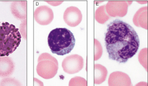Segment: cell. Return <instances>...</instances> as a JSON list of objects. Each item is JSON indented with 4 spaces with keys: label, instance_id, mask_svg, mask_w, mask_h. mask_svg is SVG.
<instances>
[{
    "label": "cell",
    "instance_id": "17",
    "mask_svg": "<svg viewBox=\"0 0 148 86\" xmlns=\"http://www.w3.org/2000/svg\"><path fill=\"white\" fill-rule=\"evenodd\" d=\"M147 48L142 50L140 52L139 55L138 56L139 61L141 65L145 68L147 71Z\"/></svg>",
    "mask_w": 148,
    "mask_h": 86
},
{
    "label": "cell",
    "instance_id": "5",
    "mask_svg": "<svg viewBox=\"0 0 148 86\" xmlns=\"http://www.w3.org/2000/svg\"><path fill=\"white\" fill-rule=\"evenodd\" d=\"M62 67L64 72L69 74L79 72L84 67V59L81 56L73 54L66 57L63 61Z\"/></svg>",
    "mask_w": 148,
    "mask_h": 86
},
{
    "label": "cell",
    "instance_id": "11",
    "mask_svg": "<svg viewBox=\"0 0 148 86\" xmlns=\"http://www.w3.org/2000/svg\"><path fill=\"white\" fill-rule=\"evenodd\" d=\"M14 63L9 56H0V77L10 76L14 70Z\"/></svg>",
    "mask_w": 148,
    "mask_h": 86
},
{
    "label": "cell",
    "instance_id": "8",
    "mask_svg": "<svg viewBox=\"0 0 148 86\" xmlns=\"http://www.w3.org/2000/svg\"><path fill=\"white\" fill-rule=\"evenodd\" d=\"M83 15L81 10L76 7L67 8L64 12L63 19L68 25L71 27H76L81 23Z\"/></svg>",
    "mask_w": 148,
    "mask_h": 86
},
{
    "label": "cell",
    "instance_id": "2",
    "mask_svg": "<svg viewBox=\"0 0 148 86\" xmlns=\"http://www.w3.org/2000/svg\"><path fill=\"white\" fill-rule=\"evenodd\" d=\"M47 41L51 52L58 56L70 53L74 49L76 43L72 32L66 28H56L51 31Z\"/></svg>",
    "mask_w": 148,
    "mask_h": 86
},
{
    "label": "cell",
    "instance_id": "10",
    "mask_svg": "<svg viewBox=\"0 0 148 86\" xmlns=\"http://www.w3.org/2000/svg\"><path fill=\"white\" fill-rule=\"evenodd\" d=\"M10 10L14 17L18 20L26 19L27 4L26 1H14L10 6Z\"/></svg>",
    "mask_w": 148,
    "mask_h": 86
},
{
    "label": "cell",
    "instance_id": "9",
    "mask_svg": "<svg viewBox=\"0 0 148 86\" xmlns=\"http://www.w3.org/2000/svg\"><path fill=\"white\" fill-rule=\"evenodd\" d=\"M110 86H132L131 80L128 75L121 71L111 73L108 80Z\"/></svg>",
    "mask_w": 148,
    "mask_h": 86
},
{
    "label": "cell",
    "instance_id": "3",
    "mask_svg": "<svg viewBox=\"0 0 148 86\" xmlns=\"http://www.w3.org/2000/svg\"><path fill=\"white\" fill-rule=\"evenodd\" d=\"M21 39L20 32L15 26L0 22V56L13 53L20 45Z\"/></svg>",
    "mask_w": 148,
    "mask_h": 86
},
{
    "label": "cell",
    "instance_id": "13",
    "mask_svg": "<svg viewBox=\"0 0 148 86\" xmlns=\"http://www.w3.org/2000/svg\"><path fill=\"white\" fill-rule=\"evenodd\" d=\"M94 83L95 84H100L106 80L108 74L106 68L101 64H94Z\"/></svg>",
    "mask_w": 148,
    "mask_h": 86
},
{
    "label": "cell",
    "instance_id": "14",
    "mask_svg": "<svg viewBox=\"0 0 148 86\" xmlns=\"http://www.w3.org/2000/svg\"><path fill=\"white\" fill-rule=\"evenodd\" d=\"M95 19L98 23L104 24L109 20L110 16L107 14L106 5L102 6L96 10L95 14Z\"/></svg>",
    "mask_w": 148,
    "mask_h": 86
},
{
    "label": "cell",
    "instance_id": "16",
    "mask_svg": "<svg viewBox=\"0 0 148 86\" xmlns=\"http://www.w3.org/2000/svg\"><path fill=\"white\" fill-rule=\"evenodd\" d=\"M88 85L87 81L84 78L81 77H75L73 78L69 82V86H86Z\"/></svg>",
    "mask_w": 148,
    "mask_h": 86
},
{
    "label": "cell",
    "instance_id": "7",
    "mask_svg": "<svg viewBox=\"0 0 148 86\" xmlns=\"http://www.w3.org/2000/svg\"><path fill=\"white\" fill-rule=\"evenodd\" d=\"M53 17V11L47 6H40L34 12V19L36 21L42 25H47L51 23Z\"/></svg>",
    "mask_w": 148,
    "mask_h": 86
},
{
    "label": "cell",
    "instance_id": "4",
    "mask_svg": "<svg viewBox=\"0 0 148 86\" xmlns=\"http://www.w3.org/2000/svg\"><path fill=\"white\" fill-rule=\"evenodd\" d=\"M37 72L39 76L45 79H50L57 74L58 63L51 55L45 52L39 56L38 59Z\"/></svg>",
    "mask_w": 148,
    "mask_h": 86
},
{
    "label": "cell",
    "instance_id": "15",
    "mask_svg": "<svg viewBox=\"0 0 148 86\" xmlns=\"http://www.w3.org/2000/svg\"><path fill=\"white\" fill-rule=\"evenodd\" d=\"M94 60L96 61L100 59L102 55L103 50L100 43L97 39H94Z\"/></svg>",
    "mask_w": 148,
    "mask_h": 86
},
{
    "label": "cell",
    "instance_id": "6",
    "mask_svg": "<svg viewBox=\"0 0 148 86\" xmlns=\"http://www.w3.org/2000/svg\"><path fill=\"white\" fill-rule=\"evenodd\" d=\"M131 3L125 1H109L106 5V12L112 17H123L127 14L128 6Z\"/></svg>",
    "mask_w": 148,
    "mask_h": 86
},
{
    "label": "cell",
    "instance_id": "1",
    "mask_svg": "<svg viewBox=\"0 0 148 86\" xmlns=\"http://www.w3.org/2000/svg\"><path fill=\"white\" fill-rule=\"evenodd\" d=\"M105 43L109 59L125 63L136 54L139 38L130 24L116 19L108 25Z\"/></svg>",
    "mask_w": 148,
    "mask_h": 86
},
{
    "label": "cell",
    "instance_id": "12",
    "mask_svg": "<svg viewBox=\"0 0 148 86\" xmlns=\"http://www.w3.org/2000/svg\"><path fill=\"white\" fill-rule=\"evenodd\" d=\"M133 22L137 27L148 29V7L141 8L135 14Z\"/></svg>",
    "mask_w": 148,
    "mask_h": 86
}]
</instances>
